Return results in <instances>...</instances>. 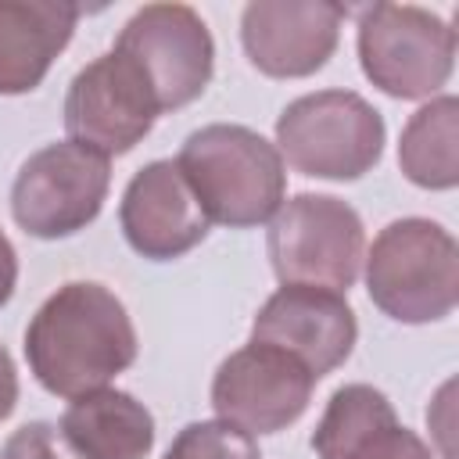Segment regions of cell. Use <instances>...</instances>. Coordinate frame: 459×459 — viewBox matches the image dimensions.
Returning a JSON list of instances; mask_svg holds the SVG:
<instances>
[{"mask_svg":"<svg viewBox=\"0 0 459 459\" xmlns=\"http://www.w3.org/2000/svg\"><path fill=\"white\" fill-rule=\"evenodd\" d=\"M118 226L126 244L151 262H172L194 251L208 237V215L201 212L179 165L158 158L143 165L122 190Z\"/></svg>","mask_w":459,"mask_h":459,"instance_id":"13","label":"cell"},{"mask_svg":"<svg viewBox=\"0 0 459 459\" xmlns=\"http://www.w3.org/2000/svg\"><path fill=\"white\" fill-rule=\"evenodd\" d=\"M122 54L147 82L158 111H179L204 93L215 72V39L186 4H147L118 32Z\"/></svg>","mask_w":459,"mask_h":459,"instance_id":"8","label":"cell"},{"mask_svg":"<svg viewBox=\"0 0 459 459\" xmlns=\"http://www.w3.org/2000/svg\"><path fill=\"white\" fill-rule=\"evenodd\" d=\"M75 22L68 0H0V97L32 93L72 43Z\"/></svg>","mask_w":459,"mask_h":459,"instance_id":"15","label":"cell"},{"mask_svg":"<svg viewBox=\"0 0 459 459\" xmlns=\"http://www.w3.org/2000/svg\"><path fill=\"white\" fill-rule=\"evenodd\" d=\"M362 75L394 100H430L455 68V29L416 4H369L355 36Z\"/></svg>","mask_w":459,"mask_h":459,"instance_id":"5","label":"cell"},{"mask_svg":"<svg viewBox=\"0 0 459 459\" xmlns=\"http://www.w3.org/2000/svg\"><path fill=\"white\" fill-rule=\"evenodd\" d=\"M316 377L273 344H244L226 355L212 380V409L244 434H280L312 402Z\"/></svg>","mask_w":459,"mask_h":459,"instance_id":"10","label":"cell"},{"mask_svg":"<svg viewBox=\"0 0 459 459\" xmlns=\"http://www.w3.org/2000/svg\"><path fill=\"white\" fill-rule=\"evenodd\" d=\"M369 301L394 323L423 326L452 316L459 301L455 237L423 215L387 222L366 251Z\"/></svg>","mask_w":459,"mask_h":459,"instance_id":"3","label":"cell"},{"mask_svg":"<svg viewBox=\"0 0 459 459\" xmlns=\"http://www.w3.org/2000/svg\"><path fill=\"white\" fill-rule=\"evenodd\" d=\"M269 262L280 283L344 294L366 258L359 212L333 194H298L269 219Z\"/></svg>","mask_w":459,"mask_h":459,"instance_id":"6","label":"cell"},{"mask_svg":"<svg viewBox=\"0 0 459 459\" xmlns=\"http://www.w3.org/2000/svg\"><path fill=\"white\" fill-rule=\"evenodd\" d=\"M384 115L355 90H316L276 118V151L312 179H362L384 154Z\"/></svg>","mask_w":459,"mask_h":459,"instance_id":"4","label":"cell"},{"mask_svg":"<svg viewBox=\"0 0 459 459\" xmlns=\"http://www.w3.org/2000/svg\"><path fill=\"white\" fill-rule=\"evenodd\" d=\"M165 459H262V452L258 441L233 423L197 420L172 437Z\"/></svg>","mask_w":459,"mask_h":459,"instance_id":"18","label":"cell"},{"mask_svg":"<svg viewBox=\"0 0 459 459\" xmlns=\"http://www.w3.org/2000/svg\"><path fill=\"white\" fill-rule=\"evenodd\" d=\"M176 165L208 222L230 230L269 222L287 194V169L276 143L237 122L194 129L183 140Z\"/></svg>","mask_w":459,"mask_h":459,"instance_id":"2","label":"cell"},{"mask_svg":"<svg viewBox=\"0 0 459 459\" xmlns=\"http://www.w3.org/2000/svg\"><path fill=\"white\" fill-rule=\"evenodd\" d=\"M312 448L319 459H434L427 441L402 427L391 398L373 384H344L330 394Z\"/></svg>","mask_w":459,"mask_h":459,"instance_id":"14","label":"cell"},{"mask_svg":"<svg viewBox=\"0 0 459 459\" xmlns=\"http://www.w3.org/2000/svg\"><path fill=\"white\" fill-rule=\"evenodd\" d=\"M158 104L140 72L115 50L79 68L65 93V133L108 161L129 154L158 122Z\"/></svg>","mask_w":459,"mask_h":459,"instance_id":"9","label":"cell"},{"mask_svg":"<svg viewBox=\"0 0 459 459\" xmlns=\"http://www.w3.org/2000/svg\"><path fill=\"white\" fill-rule=\"evenodd\" d=\"M398 165L423 190H452L459 183V100L430 97L409 115L398 140Z\"/></svg>","mask_w":459,"mask_h":459,"instance_id":"17","label":"cell"},{"mask_svg":"<svg viewBox=\"0 0 459 459\" xmlns=\"http://www.w3.org/2000/svg\"><path fill=\"white\" fill-rule=\"evenodd\" d=\"M251 341L294 355L316 380H323L348 362L359 341V323L344 294L305 283H280V290H273L258 308Z\"/></svg>","mask_w":459,"mask_h":459,"instance_id":"11","label":"cell"},{"mask_svg":"<svg viewBox=\"0 0 459 459\" xmlns=\"http://www.w3.org/2000/svg\"><path fill=\"white\" fill-rule=\"evenodd\" d=\"M0 459H79V455L72 452V445L65 441V434L54 423L36 420V423L18 427L4 441Z\"/></svg>","mask_w":459,"mask_h":459,"instance_id":"19","label":"cell"},{"mask_svg":"<svg viewBox=\"0 0 459 459\" xmlns=\"http://www.w3.org/2000/svg\"><path fill=\"white\" fill-rule=\"evenodd\" d=\"M57 430L79 459H147L154 448L151 409L118 387L72 398Z\"/></svg>","mask_w":459,"mask_h":459,"instance_id":"16","label":"cell"},{"mask_svg":"<svg viewBox=\"0 0 459 459\" xmlns=\"http://www.w3.org/2000/svg\"><path fill=\"white\" fill-rule=\"evenodd\" d=\"M111 186V161L82 143L61 140L29 154L11 183L14 222L39 240H61L86 230Z\"/></svg>","mask_w":459,"mask_h":459,"instance_id":"7","label":"cell"},{"mask_svg":"<svg viewBox=\"0 0 459 459\" xmlns=\"http://www.w3.org/2000/svg\"><path fill=\"white\" fill-rule=\"evenodd\" d=\"M348 7L330 0H255L240 14L247 61L269 79L316 75L337 50Z\"/></svg>","mask_w":459,"mask_h":459,"instance_id":"12","label":"cell"},{"mask_svg":"<svg viewBox=\"0 0 459 459\" xmlns=\"http://www.w3.org/2000/svg\"><path fill=\"white\" fill-rule=\"evenodd\" d=\"M14 287H18V251H14L11 237L0 230V308L11 301Z\"/></svg>","mask_w":459,"mask_h":459,"instance_id":"21","label":"cell"},{"mask_svg":"<svg viewBox=\"0 0 459 459\" xmlns=\"http://www.w3.org/2000/svg\"><path fill=\"white\" fill-rule=\"evenodd\" d=\"M25 359L43 391L72 402L108 387L136 362V330L115 290L72 280L29 319Z\"/></svg>","mask_w":459,"mask_h":459,"instance_id":"1","label":"cell"},{"mask_svg":"<svg viewBox=\"0 0 459 459\" xmlns=\"http://www.w3.org/2000/svg\"><path fill=\"white\" fill-rule=\"evenodd\" d=\"M18 405V369L11 351L0 344V420H7Z\"/></svg>","mask_w":459,"mask_h":459,"instance_id":"20","label":"cell"}]
</instances>
